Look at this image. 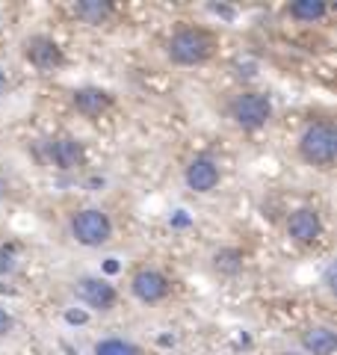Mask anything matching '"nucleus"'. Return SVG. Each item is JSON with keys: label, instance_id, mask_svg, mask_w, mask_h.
<instances>
[{"label": "nucleus", "instance_id": "nucleus-1", "mask_svg": "<svg viewBox=\"0 0 337 355\" xmlns=\"http://www.w3.org/2000/svg\"><path fill=\"white\" fill-rule=\"evenodd\" d=\"M299 151L311 166L329 169L337 157V130L331 121H313V125H308L299 139Z\"/></svg>", "mask_w": 337, "mask_h": 355}, {"label": "nucleus", "instance_id": "nucleus-2", "mask_svg": "<svg viewBox=\"0 0 337 355\" xmlns=\"http://www.w3.org/2000/svg\"><path fill=\"white\" fill-rule=\"evenodd\" d=\"M213 48H216V42H213L210 33L205 30H196V27H187V30H178L172 39H168L166 44V51H168V57H172L175 62H181V65H198V62H205Z\"/></svg>", "mask_w": 337, "mask_h": 355}, {"label": "nucleus", "instance_id": "nucleus-3", "mask_svg": "<svg viewBox=\"0 0 337 355\" xmlns=\"http://www.w3.org/2000/svg\"><path fill=\"white\" fill-rule=\"evenodd\" d=\"M71 234L80 246H104V243L112 237V222L104 210L86 207V210H77L71 216Z\"/></svg>", "mask_w": 337, "mask_h": 355}, {"label": "nucleus", "instance_id": "nucleus-4", "mask_svg": "<svg viewBox=\"0 0 337 355\" xmlns=\"http://www.w3.org/2000/svg\"><path fill=\"white\" fill-rule=\"evenodd\" d=\"M228 113L240 128L254 130V128H263L269 121V116H273V104H269V98L261 95V92H243L231 101Z\"/></svg>", "mask_w": 337, "mask_h": 355}, {"label": "nucleus", "instance_id": "nucleus-5", "mask_svg": "<svg viewBox=\"0 0 337 355\" xmlns=\"http://www.w3.org/2000/svg\"><path fill=\"white\" fill-rule=\"evenodd\" d=\"M24 57H27L30 65H36L39 71H56L65 62L62 48L53 39H48V36H33V39H27Z\"/></svg>", "mask_w": 337, "mask_h": 355}, {"label": "nucleus", "instance_id": "nucleus-6", "mask_svg": "<svg viewBox=\"0 0 337 355\" xmlns=\"http://www.w3.org/2000/svg\"><path fill=\"white\" fill-rule=\"evenodd\" d=\"M130 291L133 296L139 299V302H160V299L168 296V291H172V284H168V279L160 272V270H139L137 275H133L130 282Z\"/></svg>", "mask_w": 337, "mask_h": 355}, {"label": "nucleus", "instance_id": "nucleus-7", "mask_svg": "<svg viewBox=\"0 0 337 355\" xmlns=\"http://www.w3.org/2000/svg\"><path fill=\"white\" fill-rule=\"evenodd\" d=\"M74 291L89 308H98V311H110L112 305H116V299H119L116 287H112L110 282H104V279H92V275L77 282Z\"/></svg>", "mask_w": 337, "mask_h": 355}, {"label": "nucleus", "instance_id": "nucleus-8", "mask_svg": "<svg viewBox=\"0 0 337 355\" xmlns=\"http://www.w3.org/2000/svg\"><path fill=\"white\" fill-rule=\"evenodd\" d=\"M219 166L213 157H207V154H201V157H196L193 163L187 166V187L196 193H210L216 190L219 184Z\"/></svg>", "mask_w": 337, "mask_h": 355}, {"label": "nucleus", "instance_id": "nucleus-9", "mask_svg": "<svg viewBox=\"0 0 337 355\" xmlns=\"http://www.w3.org/2000/svg\"><path fill=\"white\" fill-rule=\"evenodd\" d=\"M320 231H322L320 214H317V210H311V207H299L287 219V234L293 237L296 243H302V246H308V243L317 240Z\"/></svg>", "mask_w": 337, "mask_h": 355}, {"label": "nucleus", "instance_id": "nucleus-10", "mask_svg": "<svg viewBox=\"0 0 337 355\" xmlns=\"http://www.w3.org/2000/svg\"><path fill=\"white\" fill-rule=\"evenodd\" d=\"M48 160L56 166V169H77L83 163V142H77L74 137H62L53 139L48 146Z\"/></svg>", "mask_w": 337, "mask_h": 355}, {"label": "nucleus", "instance_id": "nucleus-11", "mask_svg": "<svg viewBox=\"0 0 337 355\" xmlns=\"http://www.w3.org/2000/svg\"><path fill=\"white\" fill-rule=\"evenodd\" d=\"M110 104H112V98L104 92V89L86 86V89H77V92H74V107H77V113H83V116H89V119L101 116Z\"/></svg>", "mask_w": 337, "mask_h": 355}, {"label": "nucleus", "instance_id": "nucleus-12", "mask_svg": "<svg viewBox=\"0 0 337 355\" xmlns=\"http://www.w3.org/2000/svg\"><path fill=\"white\" fill-rule=\"evenodd\" d=\"M302 347L311 355H331L337 349V335L329 326H313L302 335Z\"/></svg>", "mask_w": 337, "mask_h": 355}, {"label": "nucleus", "instance_id": "nucleus-13", "mask_svg": "<svg viewBox=\"0 0 337 355\" xmlns=\"http://www.w3.org/2000/svg\"><path fill=\"white\" fill-rule=\"evenodd\" d=\"M74 15L83 21V24H104V21L112 15V6L107 0H80V3H74Z\"/></svg>", "mask_w": 337, "mask_h": 355}, {"label": "nucleus", "instance_id": "nucleus-14", "mask_svg": "<svg viewBox=\"0 0 337 355\" xmlns=\"http://www.w3.org/2000/svg\"><path fill=\"white\" fill-rule=\"evenodd\" d=\"M325 12H329V6H325L322 0H296V3L290 6V15H293L296 21H305V24L320 21Z\"/></svg>", "mask_w": 337, "mask_h": 355}, {"label": "nucleus", "instance_id": "nucleus-15", "mask_svg": "<svg viewBox=\"0 0 337 355\" xmlns=\"http://www.w3.org/2000/svg\"><path fill=\"white\" fill-rule=\"evenodd\" d=\"M213 266L222 275H237L243 270V252L240 249H219L213 254Z\"/></svg>", "mask_w": 337, "mask_h": 355}, {"label": "nucleus", "instance_id": "nucleus-16", "mask_svg": "<svg viewBox=\"0 0 337 355\" xmlns=\"http://www.w3.org/2000/svg\"><path fill=\"white\" fill-rule=\"evenodd\" d=\"M95 355H142V349L130 340H121V338H110V340H101L95 347Z\"/></svg>", "mask_w": 337, "mask_h": 355}, {"label": "nucleus", "instance_id": "nucleus-17", "mask_svg": "<svg viewBox=\"0 0 337 355\" xmlns=\"http://www.w3.org/2000/svg\"><path fill=\"white\" fill-rule=\"evenodd\" d=\"M15 258H18L15 243H0V272H12L15 270Z\"/></svg>", "mask_w": 337, "mask_h": 355}, {"label": "nucleus", "instance_id": "nucleus-18", "mask_svg": "<svg viewBox=\"0 0 337 355\" xmlns=\"http://www.w3.org/2000/svg\"><path fill=\"white\" fill-rule=\"evenodd\" d=\"M12 326H15V320L9 317L3 308H0V335H9V331H12Z\"/></svg>", "mask_w": 337, "mask_h": 355}, {"label": "nucleus", "instance_id": "nucleus-19", "mask_svg": "<svg viewBox=\"0 0 337 355\" xmlns=\"http://www.w3.org/2000/svg\"><path fill=\"white\" fill-rule=\"evenodd\" d=\"M207 9H210L213 15H222V18H234V9H231V6H216V3H210Z\"/></svg>", "mask_w": 337, "mask_h": 355}, {"label": "nucleus", "instance_id": "nucleus-20", "mask_svg": "<svg viewBox=\"0 0 337 355\" xmlns=\"http://www.w3.org/2000/svg\"><path fill=\"white\" fill-rule=\"evenodd\" d=\"M189 225V216L184 214V210H178V214L172 216V228H187Z\"/></svg>", "mask_w": 337, "mask_h": 355}, {"label": "nucleus", "instance_id": "nucleus-21", "mask_svg": "<svg viewBox=\"0 0 337 355\" xmlns=\"http://www.w3.org/2000/svg\"><path fill=\"white\" fill-rule=\"evenodd\" d=\"M65 320H69V323H86V311H69V314H65Z\"/></svg>", "mask_w": 337, "mask_h": 355}, {"label": "nucleus", "instance_id": "nucleus-22", "mask_svg": "<svg viewBox=\"0 0 337 355\" xmlns=\"http://www.w3.org/2000/svg\"><path fill=\"white\" fill-rule=\"evenodd\" d=\"M6 86H9V80H6V71H3V69H0V95H3V92H6Z\"/></svg>", "mask_w": 337, "mask_h": 355}, {"label": "nucleus", "instance_id": "nucleus-23", "mask_svg": "<svg viewBox=\"0 0 337 355\" xmlns=\"http://www.w3.org/2000/svg\"><path fill=\"white\" fill-rule=\"evenodd\" d=\"M104 270H107V272H116V270H119V263H116V261H112V258H110V261L104 263Z\"/></svg>", "mask_w": 337, "mask_h": 355}, {"label": "nucleus", "instance_id": "nucleus-24", "mask_svg": "<svg viewBox=\"0 0 337 355\" xmlns=\"http://www.w3.org/2000/svg\"><path fill=\"white\" fill-rule=\"evenodd\" d=\"M287 355H293V352H287Z\"/></svg>", "mask_w": 337, "mask_h": 355}]
</instances>
